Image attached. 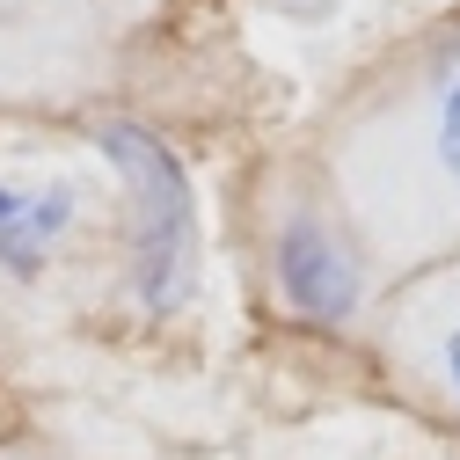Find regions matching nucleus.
<instances>
[{"label":"nucleus","mask_w":460,"mask_h":460,"mask_svg":"<svg viewBox=\"0 0 460 460\" xmlns=\"http://www.w3.org/2000/svg\"><path fill=\"white\" fill-rule=\"evenodd\" d=\"M0 460H37V453H0Z\"/></svg>","instance_id":"8"},{"label":"nucleus","mask_w":460,"mask_h":460,"mask_svg":"<svg viewBox=\"0 0 460 460\" xmlns=\"http://www.w3.org/2000/svg\"><path fill=\"white\" fill-rule=\"evenodd\" d=\"M263 285L285 322L343 329L373 300V256L343 219L336 190L307 168H285L263 205Z\"/></svg>","instance_id":"2"},{"label":"nucleus","mask_w":460,"mask_h":460,"mask_svg":"<svg viewBox=\"0 0 460 460\" xmlns=\"http://www.w3.org/2000/svg\"><path fill=\"white\" fill-rule=\"evenodd\" d=\"M102 161L125 190V293L139 314H176L198 293V190L146 125H102Z\"/></svg>","instance_id":"3"},{"label":"nucleus","mask_w":460,"mask_h":460,"mask_svg":"<svg viewBox=\"0 0 460 460\" xmlns=\"http://www.w3.org/2000/svg\"><path fill=\"white\" fill-rule=\"evenodd\" d=\"M95 51V8L88 0H0V81H81Z\"/></svg>","instance_id":"6"},{"label":"nucleus","mask_w":460,"mask_h":460,"mask_svg":"<svg viewBox=\"0 0 460 460\" xmlns=\"http://www.w3.org/2000/svg\"><path fill=\"white\" fill-rule=\"evenodd\" d=\"M125 8H154V0H125Z\"/></svg>","instance_id":"9"},{"label":"nucleus","mask_w":460,"mask_h":460,"mask_svg":"<svg viewBox=\"0 0 460 460\" xmlns=\"http://www.w3.org/2000/svg\"><path fill=\"white\" fill-rule=\"evenodd\" d=\"M95 190L74 168H0V278L37 285L81 242Z\"/></svg>","instance_id":"4"},{"label":"nucleus","mask_w":460,"mask_h":460,"mask_svg":"<svg viewBox=\"0 0 460 460\" xmlns=\"http://www.w3.org/2000/svg\"><path fill=\"white\" fill-rule=\"evenodd\" d=\"M336 205L373 270H431L460 249V44H438L336 132Z\"/></svg>","instance_id":"1"},{"label":"nucleus","mask_w":460,"mask_h":460,"mask_svg":"<svg viewBox=\"0 0 460 460\" xmlns=\"http://www.w3.org/2000/svg\"><path fill=\"white\" fill-rule=\"evenodd\" d=\"M270 8H285V15H322L329 0H270Z\"/></svg>","instance_id":"7"},{"label":"nucleus","mask_w":460,"mask_h":460,"mask_svg":"<svg viewBox=\"0 0 460 460\" xmlns=\"http://www.w3.org/2000/svg\"><path fill=\"white\" fill-rule=\"evenodd\" d=\"M387 351L424 394H438L460 417V256L424 270L410 293H402V307L387 322Z\"/></svg>","instance_id":"5"}]
</instances>
